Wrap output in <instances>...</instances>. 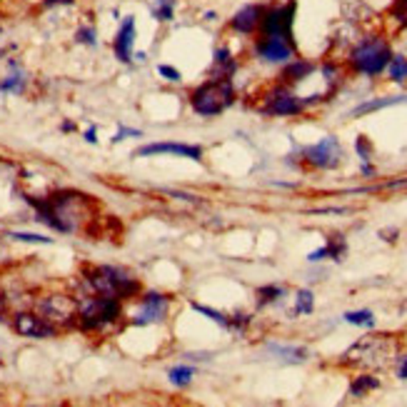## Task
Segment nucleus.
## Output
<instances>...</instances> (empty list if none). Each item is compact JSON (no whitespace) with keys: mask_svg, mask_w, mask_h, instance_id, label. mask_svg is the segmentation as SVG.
Instances as JSON below:
<instances>
[{"mask_svg":"<svg viewBox=\"0 0 407 407\" xmlns=\"http://www.w3.org/2000/svg\"><path fill=\"white\" fill-rule=\"evenodd\" d=\"M140 302H143V310H140L138 318L132 320V325L160 323L165 318V312H168V298L162 293H145Z\"/></svg>","mask_w":407,"mask_h":407,"instance_id":"14","label":"nucleus"},{"mask_svg":"<svg viewBox=\"0 0 407 407\" xmlns=\"http://www.w3.org/2000/svg\"><path fill=\"white\" fill-rule=\"evenodd\" d=\"M345 158V150H342L340 140L335 135H325L320 143L315 145H307L302 150V160L310 165V168H318V170H332L337 168Z\"/></svg>","mask_w":407,"mask_h":407,"instance_id":"10","label":"nucleus"},{"mask_svg":"<svg viewBox=\"0 0 407 407\" xmlns=\"http://www.w3.org/2000/svg\"><path fill=\"white\" fill-rule=\"evenodd\" d=\"M70 3H75V0H45L43 6H45V8H55V6H70Z\"/></svg>","mask_w":407,"mask_h":407,"instance_id":"39","label":"nucleus"},{"mask_svg":"<svg viewBox=\"0 0 407 407\" xmlns=\"http://www.w3.org/2000/svg\"><path fill=\"white\" fill-rule=\"evenodd\" d=\"M25 85V78L20 75V72H13L10 78H6L3 83H0V90H6V93H20Z\"/></svg>","mask_w":407,"mask_h":407,"instance_id":"32","label":"nucleus"},{"mask_svg":"<svg viewBox=\"0 0 407 407\" xmlns=\"http://www.w3.org/2000/svg\"><path fill=\"white\" fill-rule=\"evenodd\" d=\"M387 75L392 83H402V80H407V58L405 55H392V60H390V66H387Z\"/></svg>","mask_w":407,"mask_h":407,"instance_id":"25","label":"nucleus"},{"mask_svg":"<svg viewBox=\"0 0 407 407\" xmlns=\"http://www.w3.org/2000/svg\"><path fill=\"white\" fill-rule=\"evenodd\" d=\"M305 98H300L293 93V88L285 83H277L263 95V102L258 105V110L263 115H272V118H295L305 110Z\"/></svg>","mask_w":407,"mask_h":407,"instance_id":"7","label":"nucleus"},{"mask_svg":"<svg viewBox=\"0 0 407 407\" xmlns=\"http://www.w3.org/2000/svg\"><path fill=\"white\" fill-rule=\"evenodd\" d=\"M13 330L23 337H36V340H45V337H55L58 330L53 328L50 323L38 315V312H18L13 318Z\"/></svg>","mask_w":407,"mask_h":407,"instance_id":"12","label":"nucleus"},{"mask_svg":"<svg viewBox=\"0 0 407 407\" xmlns=\"http://www.w3.org/2000/svg\"><path fill=\"white\" fill-rule=\"evenodd\" d=\"M400 102H407V95H390V98H375V100H365L362 105H358V108L350 113V118H360V115L375 113V110L390 108V105H400Z\"/></svg>","mask_w":407,"mask_h":407,"instance_id":"19","label":"nucleus"},{"mask_svg":"<svg viewBox=\"0 0 407 407\" xmlns=\"http://www.w3.org/2000/svg\"><path fill=\"white\" fill-rule=\"evenodd\" d=\"M150 10H153V18H155L158 23H168L175 15V0H155V3L150 6Z\"/></svg>","mask_w":407,"mask_h":407,"instance_id":"23","label":"nucleus"},{"mask_svg":"<svg viewBox=\"0 0 407 407\" xmlns=\"http://www.w3.org/2000/svg\"><path fill=\"white\" fill-rule=\"evenodd\" d=\"M148 155H178L190 158V160H203V148L200 145H185V143H150L138 150V158Z\"/></svg>","mask_w":407,"mask_h":407,"instance_id":"13","label":"nucleus"},{"mask_svg":"<svg viewBox=\"0 0 407 407\" xmlns=\"http://www.w3.org/2000/svg\"><path fill=\"white\" fill-rule=\"evenodd\" d=\"M265 8L268 6H258V3L240 8V10L233 15V20H230V28H233L235 33H243V36H252V33H258Z\"/></svg>","mask_w":407,"mask_h":407,"instance_id":"15","label":"nucleus"},{"mask_svg":"<svg viewBox=\"0 0 407 407\" xmlns=\"http://www.w3.org/2000/svg\"><path fill=\"white\" fill-rule=\"evenodd\" d=\"M38 315H40L45 323H50L55 330H66L70 325L78 323V300L70 298V295H45V298L38 302Z\"/></svg>","mask_w":407,"mask_h":407,"instance_id":"8","label":"nucleus"},{"mask_svg":"<svg viewBox=\"0 0 407 407\" xmlns=\"http://www.w3.org/2000/svg\"><path fill=\"white\" fill-rule=\"evenodd\" d=\"M397 342L390 335H367L358 340L342 355V365L355 367H385L390 358H395Z\"/></svg>","mask_w":407,"mask_h":407,"instance_id":"5","label":"nucleus"},{"mask_svg":"<svg viewBox=\"0 0 407 407\" xmlns=\"http://www.w3.org/2000/svg\"><path fill=\"white\" fill-rule=\"evenodd\" d=\"M83 280L88 285L90 295H102V298L130 300L143 293V285L135 275L125 270L113 268V265H88L83 270Z\"/></svg>","mask_w":407,"mask_h":407,"instance_id":"2","label":"nucleus"},{"mask_svg":"<svg viewBox=\"0 0 407 407\" xmlns=\"http://www.w3.org/2000/svg\"><path fill=\"white\" fill-rule=\"evenodd\" d=\"M362 173H365V175H375V168H372L370 162H362Z\"/></svg>","mask_w":407,"mask_h":407,"instance_id":"41","label":"nucleus"},{"mask_svg":"<svg viewBox=\"0 0 407 407\" xmlns=\"http://www.w3.org/2000/svg\"><path fill=\"white\" fill-rule=\"evenodd\" d=\"M395 370H397V378L407 380V353L395 355Z\"/></svg>","mask_w":407,"mask_h":407,"instance_id":"34","label":"nucleus"},{"mask_svg":"<svg viewBox=\"0 0 407 407\" xmlns=\"http://www.w3.org/2000/svg\"><path fill=\"white\" fill-rule=\"evenodd\" d=\"M392 48H390L387 38L383 36H367L360 38L348 53V66L353 72L367 75V78H378L380 72L387 70L390 60H392Z\"/></svg>","mask_w":407,"mask_h":407,"instance_id":"3","label":"nucleus"},{"mask_svg":"<svg viewBox=\"0 0 407 407\" xmlns=\"http://www.w3.org/2000/svg\"><path fill=\"white\" fill-rule=\"evenodd\" d=\"M28 203L36 208L38 220L50 225L58 233H75L80 230L83 222H93V198L90 195H83V192H55V195H48L45 200L38 198H28Z\"/></svg>","mask_w":407,"mask_h":407,"instance_id":"1","label":"nucleus"},{"mask_svg":"<svg viewBox=\"0 0 407 407\" xmlns=\"http://www.w3.org/2000/svg\"><path fill=\"white\" fill-rule=\"evenodd\" d=\"M345 320L350 325H365V328H372L375 325V315L370 310H355V312H345Z\"/></svg>","mask_w":407,"mask_h":407,"instance_id":"30","label":"nucleus"},{"mask_svg":"<svg viewBox=\"0 0 407 407\" xmlns=\"http://www.w3.org/2000/svg\"><path fill=\"white\" fill-rule=\"evenodd\" d=\"M270 353L280 355L282 360L288 362H302L307 360V350L305 348H288V345H270Z\"/></svg>","mask_w":407,"mask_h":407,"instance_id":"24","label":"nucleus"},{"mask_svg":"<svg viewBox=\"0 0 407 407\" xmlns=\"http://www.w3.org/2000/svg\"><path fill=\"white\" fill-rule=\"evenodd\" d=\"M312 310H315V295L310 290H298L293 315H312Z\"/></svg>","mask_w":407,"mask_h":407,"instance_id":"26","label":"nucleus"},{"mask_svg":"<svg viewBox=\"0 0 407 407\" xmlns=\"http://www.w3.org/2000/svg\"><path fill=\"white\" fill-rule=\"evenodd\" d=\"M325 250H328V258L335 260V263H342L345 255H348V240L342 233H335L330 235L328 243H325Z\"/></svg>","mask_w":407,"mask_h":407,"instance_id":"21","label":"nucleus"},{"mask_svg":"<svg viewBox=\"0 0 407 407\" xmlns=\"http://www.w3.org/2000/svg\"><path fill=\"white\" fill-rule=\"evenodd\" d=\"M132 43H135V18H125L120 25L118 36L113 40V50L123 63H128L132 55Z\"/></svg>","mask_w":407,"mask_h":407,"instance_id":"17","label":"nucleus"},{"mask_svg":"<svg viewBox=\"0 0 407 407\" xmlns=\"http://www.w3.org/2000/svg\"><path fill=\"white\" fill-rule=\"evenodd\" d=\"M15 240H25V243H50V238H43V235H28V233H13Z\"/></svg>","mask_w":407,"mask_h":407,"instance_id":"36","label":"nucleus"},{"mask_svg":"<svg viewBox=\"0 0 407 407\" xmlns=\"http://www.w3.org/2000/svg\"><path fill=\"white\" fill-rule=\"evenodd\" d=\"M387 15L397 25V30H407V0H392Z\"/></svg>","mask_w":407,"mask_h":407,"instance_id":"27","label":"nucleus"},{"mask_svg":"<svg viewBox=\"0 0 407 407\" xmlns=\"http://www.w3.org/2000/svg\"><path fill=\"white\" fill-rule=\"evenodd\" d=\"M238 63H235L233 53L228 48H217L215 58H213V68H210V78L213 80H233Z\"/></svg>","mask_w":407,"mask_h":407,"instance_id":"18","label":"nucleus"},{"mask_svg":"<svg viewBox=\"0 0 407 407\" xmlns=\"http://www.w3.org/2000/svg\"><path fill=\"white\" fill-rule=\"evenodd\" d=\"M158 72H160L165 80H170V83H180V80H183L180 70H178V68H173V66H160V68H158Z\"/></svg>","mask_w":407,"mask_h":407,"instance_id":"33","label":"nucleus"},{"mask_svg":"<svg viewBox=\"0 0 407 407\" xmlns=\"http://www.w3.org/2000/svg\"><path fill=\"white\" fill-rule=\"evenodd\" d=\"M285 295V288L282 285H263V288L255 290V298H258V307L272 305Z\"/></svg>","mask_w":407,"mask_h":407,"instance_id":"22","label":"nucleus"},{"mask_svg":"<svg viewBox=\"0 0 407 407\" xmlns=\"http://www.w3.org/2000/svg\"><path fill=\"white\" fill-rule=\"evenodd\" d=\"M328 258V250H325V245L320 247V250H312L310 255H307V260H310V263H320V260H325Z\"/></svg>","mask_w":407,"mask_h":407,"instance_id":"37","label":"nucleus"},{"mask_svg":"<svg viewBox=\"0 0 407 407\" xmlns=\"http://www.w3.org/2000/svg\"><path fill=\"white\" fill-rule=\"evenodd\" d=\"M238 100L233 80H213L208 78L203 85L190 93V105L192 110L203 118H215V115L225 113L228 108H233Z\"/></svg>","mask_w":407,"mask_h":407,"instance_id":"4","label":"nucleus"},{"mask_svg":"<svg viewBox=\"0 0 407 407\" xmlns=\"http://www.w3.org/2000/svg\"><path fill=\"white\" fill-rule=\"evenodd\" d=\"M378 387H380V378H375V375H358L350 383V397H365Z\"/></svg>","mask_w":407,"mask_h":407,"instance_id":"20","label":"nucleus"},{"mask_svg":"<svg viewBox=\"0 0 407 407\" xmlns=\"http://www.w3.org/2000/svg\"><path fill=\"white\" fill-rule=\"evenodd\" d=\"M168 378L175 387H187V385L192 383V367L190 365H175L173 370L168 372Z\"/></svg>","mask_w":407,"mask_h":407,"instance_id":"28","label":"nucleus"},{"mask_svg":"<svg viewBox=\"0 0 407 407\" xmlns=\"http://www.w3.org/2000/svg\"><path fill=\"white\" fill-rule=\"evenodd\" d=\"M295 10H298V3H295V0H288V3H282V6L265 8L258 36H282V38H288V40H295L293 38Z\"/></svg>","mask_w":407,"mask_h":407,"instance_id":"9","label":"nucleus"},{"mask_svg":"<svg viewBox=\"0 0 407 407\" xmlns=\"http://www.w3.org/2000/svg\"><path fill=\"white\" fill-rule=\"evenodd\" d=\"M78 40L85 43V45H95V28H80Z\"/></svg>","mask_w":407,"mask_h":407,"instance_id":"35","label":"nucleus"},{"mask_svg":"<svg viewBox=\"0 0 407 407\" xmlns=\"http://www.w3.org/2000/svg\"><path fill=\"white\" fill-rule=\"evenodd\" d=\"M355 150H358V155L362 162H370L372 160V153H375V148H372V140L367 138V135H358V140H355Z\"/></svg>","mask_w":407,"mask_h":407,"instance_id":"31","label":"nucleus"},{"mask_svg":"<svg viewBox=\"0 0 407 407\" xmlns=\"http://www.w3.org/2000/svg\"><path fill=\"white\" fill-rule=\"evenodd\" d=\"M85 140H88V143H95V128H93V130H88V132H85Z\"/></svg>","mask_w":407,"mask_h":407,"instance_id":"42","label":"nucleus"},{"mask_svg":"<svg viewBox=\"0 0 407 407\" xmlns=\"http://www.w3.org/2000/svg\"><path fill=\"white\" fill-rule=\"evenodd\" d=\"M123 318V300L90 295L85 302L78 305V328L83 332H100Z\"/></svg>","mask_w":407,"mask_h":407,"instance_id":"6","label":"nucleus"},{"mask_svg":"<svg viewBox=\"0 0 407 407\" xmlns=\"http://www.w3.org/2000/svg\"><path fill=\"white\" fill-rule=\"evenodd\" d=\"M380 238L387 240V243H395V240H397V230H383V233H380Z\"/></svg>","mask_w":407,"mask_h":407,"instance_id":"40","label":"nucleus"},{"mask_svg":"<svg viewBox=\"0 0 407 407\" xmlns=\"http://www.w3.org/2000/svg\"><path fill=\"white\" fill-rule=\"evenodd\" d=\"M190 307L192 310H198V312H203L205 318H210L213 323H217L220 328H225V330H230V318L228 315H222L220 310H213V307H205V305H198V302H190Z\"/></svg>","mask_w":407,"mask_h":407,"instance_id":"29","label":"nucleus"},{"mask_svg":"<svg viewBox=\"0 0 407 407\" xmlns=\"http://www.w3.org/2000/svg\"><path fill=\"white\" fill-rule=\"evenodd\" d=\"M295 40L282 36H258L255 40V55L265 63H288L295 55Z\"/></svg>","mask_w":407,"mask_h":407,"instance_id":"11","label":"nucleus"},{"mask_svg":"<svg viewBox=\"0 0 407 407\" xmlns=\"http://www.w3.org/2000/svg\"><path fill=\"white\" fill-rule=\"evenodd\" d=\"M312 72H315V63H310V60H305V58H293V60H288V66L282 68L280 83L293 88V85H298L305 78H310Z\"/></svg>","mask_w":407,"mask_h":407,"instance_id":"16","label":"nucleus"},{"mask_svg":"<svg viewBox=\"0 0 407 407\" xmlns=\"http://www.w3.org/2000/svg\"><path fill=\"white\" fill-rule=\"evenodd\" d=\"M125 135H140V130H132V128H123V130L115 135V143H120V140H125Z\"/></svg>","mask_w":407,"mask_h":407,"instance_id":"38","label":"nucleus"}]
</instances>
